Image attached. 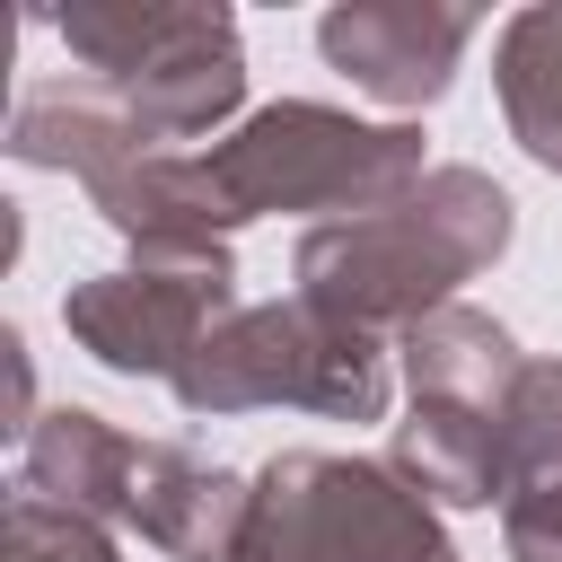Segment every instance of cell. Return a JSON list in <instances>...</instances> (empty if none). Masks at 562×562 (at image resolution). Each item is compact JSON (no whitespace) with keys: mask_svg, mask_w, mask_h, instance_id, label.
<instances>
[]
</instances>
